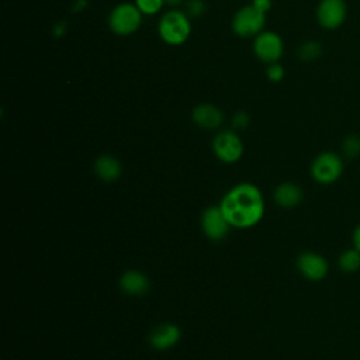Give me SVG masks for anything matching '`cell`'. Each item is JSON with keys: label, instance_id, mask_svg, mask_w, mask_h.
<instances>
[{"label": "cell", "instance_id": "obj_1", "mask_svg": "<svg viewBox=\"0 0 360 360\" xmlns=\"http://www.w3.org/2000/svg\"><path fill=\"white\" fill-rule=\"evenodd\" d=\"M219 208L231 226L250 228L262 219L264 201L255 184L240 183L224 195Z\"/></svg>", "mask_w": 360, "mask_h": 360}, {"label": "cell", "instance_id": "obj_2", "mask_svg": "<svg viewBox=\"0 0 360 360\" xmlns=\"http://www.w3.org/2000/svg\"><path fill=\"white\" fill-rule=\"evenodd\" d=\"M191 20L186 11L172 8L163 13L158 22V34L160 39L170 46H180L191 35Z\"/></svg>", "mask_w": 360, "mask_h": 360}, {"label": "cell", "instance_id": "obj_3", "mask_svg": "<svg viewBox=\"0 0 360 360\" xmlns=\"http://www.w3.org/2000/svg\"><path fill=\"white\" fill-rule=\"evenodd\" d=\"M143 14L135 3H120L108 14V28L118 37H128L135 34L142 24Z\"/></svg>", "mask_w": 360, "mask_h": 360}, {"label": "cell", "instance_id": "obj_4", "mask_svg": "<svg viewBox=\"0 0 360 360\" xmlns=\"http://www.w3.org/2000/svg\"><path fill=\"white\" fill-rule=\"evenodd\" d=\"M266 14L267 13L260 11L253 4H246L233 14L231 28L236 37L255 38L264 31Z\"/></svg>", "mask_w": 360, "mask_h": 360}, {"label": "cell", "instance_id": "obj_5", "mask_svg": "<svg viewBox=\"0 0 360 360\" xmlns=\"http://www.w3.org/2000/svg\"><path fill=\"white\" fill-rule=\"evenodd\" d=\"M343 173V160L335 152H322L311 163V174L319 184L335 183Z\"/></svg>", "mask_w": 360, "mask_h": 360}, {"label": "cell", "instance_id": "obj_6", "mask_svg": "<svg viewBox=\"0 0 360 360\" xmlns=\"http://www.w3.org/2000/svg\"><path fill=\"white\" fill-rule=\"evenodd\" d=\"M253 53L263 63H276L284 53V41L274 31H262L253 38Z\"/></svg>", "mask_w": 360, "mask_h": 360}, {"label": "cell", "instance_id": "obj_7", "mask_svg": "<svg viewBox=\"0 0 360 360\" xmlns=\"http://www.w3.org/2000/svg\"><path fill=\"white\" fill-rule=\"evenodd\" d=\"M215 156L224 163H235L243 155V143L239 135L231 129L218 132L212 141Z\"/></svg>", "mask_w": 360, "mask_h": 360}, {"label": "cell", "instance_id": "obj_8", "mask_svg": "<svg viewBox=\"0 0 360 360\" xmlns=\"http://www.w3.org/2000/svg\"><path fill=\"white\" fill-rule=\"evenodd\" d=\"M318 24L325 30H336L343 25L347 15L345 0H321L315 10Z\"/></svg>", "mask_w": 360, "mask_h": 360}, {"label": "cell", "instance_id": "obj_9", "mask_svg": "<svg viewBox=\"0 0 360 360\" xmlns=\"http://www.w3.org/2000/svg\"><path fill=\"white\" fill-rule=\"evenodd\" d=\"M201 226L208 239L221 240L228 235L231 225L219 207H208L201 215Z\"/></svg>", "mask_w": 360, "mask_h": 360}, {"label": "cell", "instance_id": "obj_10", "mask_svg": "<svg viewBox=\"0 0 360 360\" xmlns=\"http://www.w3.org/2000/svg\"><path fill=\"white\" fill-rule=\"evenodd\" d=\"M297 267L300 273L311 281L325 278L329 270L326 259L315 252H302L297 259Z\"/></svg>", "mask_w": 360, "mask_h": 360}, {"label": "cell", "instance_id": "obj_11", "mask_svg": "<svg viewBox=\"0 0 360 360\" xmlns=\"http://www.w3.org/2000/svg\"><path fill=\"white\" fill-rule=\"evenodd\" d=\"M191 118L200 128L215 129L222 124L224 112L219 107H217L214 104L202 103L193 108Z\"/></svg>", "mask_w": 360, "mask_h": 360}, {"label": "cell", "instance_id": "obj_12", "mask_svg": "<svg viewBox=\"0 0 360 360\" xmlns=\"http://www.w3.org/2000/svg\"><path fill=\"white\" fill-rule=\"evenodd\" d=\"M181 338L180 329L173 323H160L152 329L149 343L156 350H166L173 347Z\"/></svg>", "mask_w": 360, "mask_h": 360}, {"label": "cell", "instance_id": "obj_13", "mask_svg": "<svg viewBox=\"0 0 360 360\" xmlns=\"http://www.w3.org/2000/svg\"><path fill=\"white\" fill-rule=\"evenodd\" d=\"M302 200V188L291 181L281 183L274 190V201L283 208H292Z\"/></svg>", "mask_w": 360, "mask_h": 360}, {"label": "cell", "instance_id": "obj_14", "mask_svg": "<svg viewBox=\"0 0 360 360\" xmlns=\"http://www.w3.org/2000/svg\"><path fill=\"white\" fill-rule=\"evenodd\" d=\"M120 287L129 295H141L148 291L149 280L142 271L128 270L120 277Z\"/></svg>", "mask_w": 360, "mask_h": 360}, {"label": "cell", "instance_id": "obj_15", "mask_svg": "<svg viewBox=\"0 0 360 360\" xmlns=\"http://www.w3.org/2000/svg\"><path fill=\"white\" fill-rule=\"evenodd\" d=\"M96 174L104 181H114L121 176V163L111 155H101L94 162Z\"/></svg>", "mask_w": 360, "mask_h": 360}, {"label": "cell", "instance_id": "obj_16", "mask_svg": "<svg viewBox=\"0 0 360 360\" xmlns=\"http://www.w3.org/2000/svg\"><path fill=\"white\" fill-rule=\"evenodd\" d=\"M338 266L343 273H354L360 269V252L356 248L346 249L339 255Z\"/></svg>", "mask_w": 360, "mask_h": 360}, {"label": "cell", "instance_id": "obj_17", "mask_svg": "<svg viewBox=\"0 0 360 360\" xmlns=\"http://www.w3.org/2000/svg\"><path fill=\"white\" fill-rule=\"evenodd\" d=\"M322 53V46L319 42L316 41H307L304 42L300 49H298V56L302 60H314L316 58H319Z\"/></svg>", "mask_w": 360, "mask_h": 360}, {"label": "cell", "instance_id": "obj_18", "mask_svg": "<svg viewBox=\"0 0 360 360\" xmlns=\"http://www.w3.org/2000/svg\"><path fill=\"white\" fill-rule=\"evenodd\" d=\"M134 3L143 15H155L166 6L165 0H134Z\"/></svg>", "mask_w": 360, "mask_h": 360}, {"label": "cell", "instance_id": "obj_19", "mask_svg": "<svg viewBox=\"0 0 360 360\" xmlns=\"http://www.w3.org/2000/svg\"><path fill=\"white\" fill-rule=\"evenodd\" d=\"M342 152L349 159L357 158L360 155V136L357 135L346 136L342 143Z\"/></svg>", "mask_w": 360, "mask_h": 360}, {"label": "cell", "instance_id": "obj_20", "mask_svg": "<svg viewBox=\"0 0 360 360\" xmlns=\"http://www.w3.org/2000/svg\"><path fill=\"white\" fill-rule=\"evenodd\" d=\"M284 76H285V70H284V68L278 62L267 65V68H266V77L270 82L278 83V82H281L284 79Z\"/></svg>", "mask_w": 360, "mask_h": 360}, {"label": "cell", "instance_id": "obj_21", "mask_svg": "<svg viewBox=\"0 0 360 360\" xmlns=\"http://www.w3.org/2000/svg\"><path fill=\"white\" fill-rule=\"evenodd\" d=\"M186 13L190 17H200L205 13L204 0H188L186 4Z\"/></svg>", "mask_w": 360, "mask_h": 360}, {"label": "cell", "instance_id": "obj_22", "mask_svg": "<svg viewBox=\"0 0 360 360\" xmlns=\"http://www.w3.org/2000/svg\"><path fill=\"white\" fill-rule=\"evenodd\" d=\"M232 125L233 128H238V129L246 128L249 125V115L245 111L235 112L232 117Z\"/></svg>", "mask_w": 360, "mask_h": 360}, {"label": "cell", "instance_id": "obj_23", "mask_svg": "<svg viewBox=\"0 0 360 360\" xmlns=\"http://www.w3.org/2000/svg\"><path fill=\"white\" fill-rule=\"evenodd\" d=\"M256 8H259L263 13H267L271 8V0H252V3Z\"/></svg>", "mask_w": 360, "mask_h": 360}, {"label": "cell", "instance_id": "obj_24", "mask_svg": "<svg viewBox=\"0 0 360 360\" xmlns=\"http://www.w3.org/2000/svg\"><path fill=\"white\" fill-rule=\"evenodd\" d=\"M352 239H353V248H356L360 252V224L354 228Z\"/></svg>", "mask_w": 360, "mask_h": 360}, {"label": "cell", "instance_id": "obj_25", "mask_svg": "<svg viewBox=\"0 0 360 360\" xmlns=\"http://www.w3.org/2000/svg\"><path fill=\"white\" fill-rule=\"evenodd\" d=\"M183 1H184V0H165V4H166V6H169V7L176 8V7H177V6H180Z\"/></svg>", "mask_w": 360, "mask_h": 360}]
</instances>
